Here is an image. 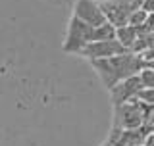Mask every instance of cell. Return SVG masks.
<instances>
[{
    "instance_id": "6da1fadb",
    "label": "cell",
    "mask_w": 154,
    "mask_h": 146,
    "mask_svg": "<svg viewBox=\"0 0 154 146\" xmlns=\"http://www.w3.org/2000/svg\"><path fill=\"white\" fill-rule=\"evenodd\" d=\"M91 65L98 73L100 81L104 83L106 89H112L119 81L137 75L141 71V67L144 65V60L141 58V54L127 50L123 54H116V56H110V58L91 60Z\"/></svg>"
},
{
    "instance_id": "7a4b0ae2",
    "label": "cell",
    "mask_w": 154,
    "mask_h": 146,
    "mask_svg": "<svg viewBox=\"0 0 154 146\" xmlns=\"http://www.w3.org/2000/svg\"><path fill=\"white\" fill-rule=\"evenodd\" d=\"M116 37V27L112 23H102V25L94 27L89 23L77 19L75 16L71 17L69 27H67V37L64 42V52H71V54H79L83 48L93 41H100V38H114Z\"/></svg>"
},
{
    "instance_id": "3957f363",
    "label": "cell",
    "mask_w": 154,
    "mask_h": 146,
    "mask_svg": "<svg viewBox=\"0 0 154 146\" xmlns=\"http://www.w3.org/2000/svg\"><path fill=\"white\" fill-rule=\"evenodd\" d=\"M146 108L148 106L137 98H131L123 102V104L114 106V127L116 129H139L143 125Z\"/></svg>"
},
{
    "instance_id": "277c9868",
    "label": "cell",
    "mask_w": 154,
    "mask_h": 146,
    "mask_svg": "<svg viewBox=\"0 0 154 146\" xmlns=\"http://www.w3.org/2000/svg\"><path fill=\"white\" fill-rule=\"evenodd\" d=\"M141 2L143 0H104L100 2V8L106 16V21L114 27H122L127 25V19L135 10L141 8Z\"/></svg>"
},
{
    "instance_id": "5b68a950",
    "label": "cell",
    "mask_w": 154,
    "mask_h": 146,
    "mask_svg": "<svg viewBox=\"0 0 154 146\" xmlns=\"http://www.w3.org/2000/svg\"><path fill=\"white\" fill-rule=\"evenodd\" d=\"M123 52H127V48L114 37V38H100V41L89 42V44L79 52V56H83L91 62V60H100V58H110V56H116V54H123Z\"/></svg>"
},
{
    "instance_id": "8992f818",
    "label": "cell",
    "mask_w": 154,
    "mask_h": 146,
    "mask_svg": "<svg viewBox=\"0 0 154 146\" xmlns=\"http://www.w3.org/2000/svg\"><path fill=\"white\" fill-rule=\"evenodd\" d=\"M73 16L94 27L106 23V16L100 8V2H94V0H77L73 8Z\"/></svg>"
},
{
    "instance_id": "52a82bcc",
    "label": "cell",
    "mask_w": 154,
    "mask_h": 146,
    "mask_svg": "<svg viewBox=\"0 0 154 146\" xmlns=\"http://www.w3.org/2000/svg\"><path fill=\"white\" fill-rule=\"evenodd\" d=\"M143 89L141 81H139L137 75L133 77H127V79L119 81L118 85H114L110 90V98H112V104L118 106V104H123V102L131 100V98H137V92Z\"/></svg>"
},
{
    "instance_id": "ba28073f",
    "label": "cell",
    "mask_w": 154,
    "mask_h": 146,
    "mask_svg": "<svg viewBox=\"0 0 154 146\" xmlns=\"http://www.w3.org/2000/svg\"><path fill=\"white\" fill-rule=\"evenodd\" d=\"M137 37H139V27H135V25H129V23H127V25L116 27V38H118V41L122 42L127 50H131V48H133Z\"/></svg>"
},
{
    "instance_id": "9c48e42d",
    "label": "cell",
    "mask_w": 154,
    "mask_h": 146,
    "mask_svg": "<svg viewBox=\"0 0 154 146\" xmlns=\"http://www.w3.org/2000/svg\"><path fill=\"white\" fill-rule=\"evenodd\" d=\"M154 46V33H139L137 41L131 48V52H137V54H143L144 50Z\"/></svg>"
},
{
    "instance_id": "30bf717a",
    "label": "cell",
    "mask_w": 154,
    "mask_h": 146,
    "mask_svg": "<svg viewBox=\"0 0 154 146\" xmlns=\"http://www.w3.org/2000/svg\"><path fill=\"white\" fill-rule=\"evenodd\" d=\"M137 77H139V81H141L143 89H154V69L152 67L143 65L141 71L137 73Z\"/></svg>"
},
{
    "instance_id": "8fae6325",
    "label": "cell",
    "mask_w": 154,
    "mask_h": 146,
    "mask_svg": "<svg viewBox=\"0 0 154 146\" xmlns=\"http://www.w3.org/2000/svg\"><path fill=\"white\" fill-rule=\"evenodd\" d=\"M146 17H148V12H144L143 8H137L131 16H129L127 23H129V25H135V27H143L144 21H146Z\"/></svg>"
},
{
    "instance_id": "7c38bea8",
    "label": "cell",
    "mask_w": 154,
    "mask_h": 146,
    "mask_svg": "<svg viewBox=\"0 0 154 146\" xmlns=\"http://www.w3.org/2000/svg\"><path fill=\"white\" fill-rule=\"evenodd\" d=\"M141 129L144 133H154V106H148L146 111H144V119H143V125Z\"/></svg>"
},
{
    "instance_id": "4fadbf2b",
    "label": "cell",
    "mask_w": 154,
    "mask_h": 146,
    "mask_svg": "<svg viewBox=\"0 0 154 146\" xmlns=\"http://www.w3.org/2000/svg\"><path fill=\"white\" fill-rule=\"evenodd\" d=\"M137 100L146 106H154V89H141L137 92Z\"/></svg>"
},
{
    "instance_id": "5bb4252c",
    "label": "cell",
    "mask_w": 154,
    "mask_h": 146,
    "mask_svg": "<svg viewBox=\"0 0 154 146\" xmlns=\"http://www.w3.org/2000/svg\"><path fill=\"white\" fill-rule=\"evenodd\" d=\"M139 33H154V12L148 14L146 21H144L143 27H139Z\"/></svg>"
},
{
    "instance_id": "9a60e30c",
    "label": "cell",
    "mask_w": 154,
    "mask_h": 146,
    "mask_svg": "<svg viewBox=\"0 0 154 146\" xmlns=\"http://www.w3.org/2000/svg\"><path fill=\"white\" fill-rule=\"evenodd\" d=\"M141 8L144 10V12L152 14L154 12V0H143V2H141Z\"/></svg>"
},
{
    "instance_id": "2e32d148",
    "label": "cell",
    "mask_w": 154,
    "mask_h": 146,
    "mask_svg": "<svg viewBox=\"0 0 154 146\" xmlns=\"http://www.w3.org/2000/svg\"><path fill=\"white\" fill-rule=\"evenodd\" d=\"M143 146H154V133H148L143 140Z\"/></svg>"
},
{
    "instance_id": "e0dca14e",
    "label": "cell",
    "mask_w": 154,
    "mask_h": 146,
    "mask_svg": "<svg viewBox=\"0 0 154 146\" xmlns=\"http://www.w3.org/2000/svg\"><path fill=\"white\" fill-rule=\"evenodd\" d=\"M144 65H148V67H152V69H154V60H150V62H144Z\"/></svg>"
}]
</instances>
